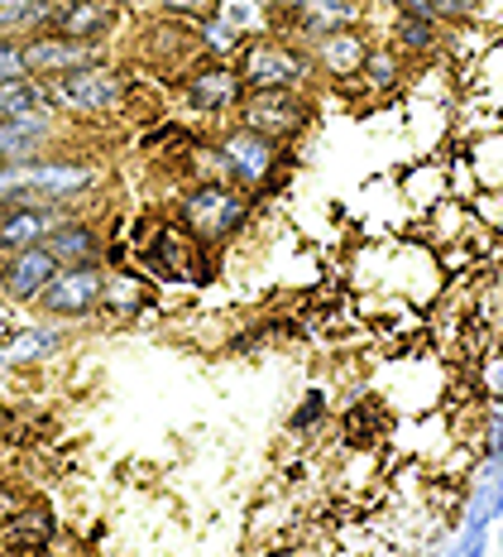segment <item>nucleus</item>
I'll use <instances>...</instances> for the list:
<instances>
[{"mask_svg": "<svg viewBox=\"0 0 503 557\" xmlns=\"http://www.w3.org/2000/svg\"><path fill=\"white\" fill-rule=\"evenodd\" d=\"M97 164L87 159H25L0 169V207L5 202H73L97 188Z\"/></svg>", "mask_w": 503, "mask_h": 557, "instance_id": "1", "label": "nucleus"}, {"mask_svg": "<svg viewBox=\"0 0 503 557\" xmlns=\"http://www.w3.org/2000/svg\"><path fill=\"white\" fill-rule=\"evenodd\" d=\"M240 77H244V91L250 87H307L317 77V63H312V49L278 29H264V34H250L240 44V58H236Z\"/></svg>", "mask_w": 503, "mask_h": 557, "instance_id": "2", "label": "nucleus"}, {"mask_svg": "<svg viewBox=\"0 0 503 557\" xmlns=\"http://www.w3.org/2000/svg\"><path fill=\"white\" fill-rule=\"evenodd\" d=\"M178 222L206 246H221L250 222V193L230 178H197L178 202Z\"/></svg>", "mask_w": 503, "mask_h": 557, "instance_id": "3", "label": "nucleus"}, {"mask_svg": "<svg viewBox=\"0 0 503 557\" xmlns=\"http://www.w3.org/2000/svg\"><path fill=\"white\" fill-rule=\"evenodd\" d=\"M49 91H53L58 111H73V115L97 121V115H111V111L125 107V97H130V77H125L115 63H106V58H97V63L53 77Z\"/></svg>", "mask_w": 503, "mask_h": 557, "instance_id": "4", "label": "nucleus"}, {"mask_svg": "<svg viewBox=\"0 0 503 557\" xmlns=\"http://www.w3.org/2000/svg\"><path fill=\"white\" fill-rule=\"evenodd\" d=\"M240 125L260 131L274 145H292L312 125V101L302 97V87H250L240 97Z\"/></svg>", "mask_w": 503, "mask_h": 557, "instance_id": "5", "label": "nucleus"}, {"mask_svg": "<svg viewBox=\"0 0 503 557\" xmlns=\"http://www.w3.org/2000/svg\"><path fill=\"white\" fill-rule=\"evenodd\" d=\"M216 145H221V154H226V169H230V183H236V188H244V193H268L274 188L284 145L264 139L260 131H250V125H230Z\"/></svg>", "mask_w": 503, "mask_h": 557, "instance_id": "6", "label": "nucleus"}, {"mask_svg": "<svg viewBox=\"0 0 503 557\" xmlns=\"http://www.w3.org/2000/svg\"><path fill=\"white\" fill-rule=\"evenodd\" d=\"M144 264L159 278H173V284H202L212 278V264H206V240H197L183 222L178 226H159L149 246H139Z\"/></svg>", "mask_w": 503, "mask_h": 557, "instance_id": "7", "label": "nucleus"}, {"mask_svg": "<svg viewBox=\"0 0 503 557\" xmlns=\"http://www.w3.org/2000/svg\"><path fill=\"white\" fill-rule=\"evenodd\" d=\"M101 294H106V270L101 260L91 264H58V274L43 284V294L34 298L49 318H87V312L101 308Z\"/></svg>", "mask_w": 503, "mask_h": 557, "instance_id": "8", "label": "nucleus"}, {"mask_svg": "<svg viewBox=\"0 0 503 557\" xmlns=\"http://www.w3.org/2000/svg\"><path fill=\"white\" fill-rule=\"evenodd\" d=\"M183 97H187V107L202 111V115H226V111L240 107L244 77H240L236 63H221V58H212V63H202V67H192V73H187Z\"/></svg>", "mask_w": 503, "mask_h": 557, "instance_id": "9", "label": "nucleus"}, {"mask_svg": "<svg viewBox=\"0 0 503 557\" xmlns=\"http://www.w3.org/2000/svg\"><path fill=\"white\" fill-rule=\"evenodd\" d=\"M97 44H81V39H67V34H58V29H39V34H29L25 39V63H29V73L34 77H63V73H73V67H87V63H97Z\"/></svg>", "mask_w": 503, "mask_h": 557, "instance_id": "10", "label": "nucleus"}, {"mask_svg": "<svg viewBox=\"0 0 503 557\" xmlns=\"http://www.w3.org/2000/svg\"><path fill=\"white\" fill-rule=\"evenodd\" d=\"M53 274H58V255L49 246L10 250L5 264H0V294H5L10 304H34Z\"/></svg>", "mask_w": 503, "mask_h": 557, "instance_id": "11", "label": "nucleus"}, {"mask_svg": "<svg viewBox=\"0 0 503 557\" xmlns=\"http://www.w3.org/2000/svg\"><path fill=\"white\" fill-rule=\"evenodd\" d=\"M63 216V202H5L0 207V250L10 255L25 246H43Z\"/></svg>", "mask_w": 503, "mask_h": 557, "instance_id": "12", "label": "nucleus"}, {"mask_svg": "<svg viewBox=\"0 0 503 557\" xmlns=\"http://www.w3.org/2000/svg\"><path fill=\"white\" fill-rule=\"evenodd\" d=\"M307 49H312V63H317V73L331 77L336 87H345V83H355L360 67H365L369 39H365V34H360V25H355V29H331V34H322V39H312Z\"/></svg>", "mask_w": 503, "mask_h": 557, "instance_id": "13", "label": "nucleus"}, {"mask_svg": "<svg viewBox=\"0 0 503 557\" xmlns=\"http://www.w3.org/2000/svg\"><path fill=\"white\" fill-rule=\"evenodd\" d=\"M115 25H121V0H63L49 29L81 44H101L115 34Z\"/></svg>", "mask_w": 503, "mask_h": 557, "instance_id": "14", "label": "nucleus"}, {"mask_svg": "<svg viewBox=\"0 0 503 557\" xmlns=\"http://www.w3.org/2000/svg\"><path fill=\"white\" fill-rule=\"evenodd\" d=\"M53 135V111L49 115H5L0 121V169L39 159Z\"/></svg>", "mask_w": 503, "mask_h": 557, "instance_id": "15", "label": "nucleus"}, {"mask_svg": "<svg viewBox=\"0 0 503 557\" xmlns=\"http://www.w3.org/2000/svg\"><path fill=\"white\" fill-rule=\"evenodd\" d=\"M63 346H67V332H63V327L34 322V327H20L5 346H0V366H5V370H15V366H39V361H49V356L63 351Z\"/></svg>", "mask_w": 503, "mask_h": 557, "instance_id": "16", "label": "nucleus"}, {"mask_svg": "<svg viewBox=\"0 0 503 557\" xmlns=\"http://www.w3.org/2000/svg\"><path fill=\"white\" fill-rule=\"evenodd\" d=\"M441 44H447V20L393 10V49L403 58H431V53H441Z\"/></svg>", "mask_w": 503, "mask_h": 557, "instance_id": "17", "label": "nucleus"}, {"mask_svg": "<svg viewBox=\"0 0 503 557\" xmlns=\"http://www.w3.org/2000/svg\"><path fill=\"white\" fill-rule=\"evenodd\" d=\"M43 246L58 255V264H91V260H101V231L91 222H77V216H63Z\"/></svg>", "mask_w": 503, "mask_h": 557, "instance_id": "18", "label": "nucleus"}, {"mask_svg": "<svg viewBox=\"0 0 503 557\" xmlns=\"http://www.w3.org/2000/svg\"><path fill=\"white\" fill-rule=\"evenodd\" d=\"M49 111H58L53 107V91H49V83H39L34 73L0 83V121H5V115H49Z\"/></svg>", "mask_w": 503, "mask_h": 557, "instance_id": "19", "label": "nucleus"}, {"mask_svg": "<svg viewBox=\"0 0 503 557\" xmlns=\"http://www.w3.org/2000/svg\"><path fill=\"white\" fill-rule=\"evenodd\" d=\"M403 77H407V58L393 49H374L369 44V53H365V67H360V77L355 83L360 87H369V91H379V97H389V91L403 87Z\"/></svg>", "mask_w": 503, "mask_h": 557, "instance_id": "20", "label": "nucleus"}, {"mask_svg": "<svg viewBox=\"0 0 503 557\" xmlns=\"http://www.w3.org/2000/svg\"><path fill=\"white\" fill-rule=\"evenodd\" d=\"M63 0H0V34H39L53 25Z\"/></svg>", "mask_w": 503, "mask_h": 557, "instance_id": "21", "label": "nucleus"}, {"mask_svg": "<svg viewBox=\"0 0 503 557\" xmlns=\"http://www.w3.org/2000/svg\"><path fill=\"white\" fill-rule=\"evenodd\" d=\"M53 515L43 505H29V509H20L15 519H10V529H5V548H49L53 543Z\"/></svg>", "mask_w": 503, "mask_h": 557, "instance_id": "22", "label": "nucleus"}, {"mask_svg": "<svg viewBox=\"0 0 503 557\" xmlns=\"http://www.w3.org/2000/svg\"><path fill=\"white\" fill-rule=\"evenodd\" d=\"M383 428H389V409H383L379 399H360V404H350V413H345V433H350V443L355 447H374L383 437Z\"/></svg>", "mask_w": 503, "mask_h": 557, "instance_id": "23", "label": "nucleus"}, {"mask_svg": "<svg viewBox=\"0 0 503 557\" xmlns=\"http://www.w3.org/2000/svg\"><path fill=\"white\" fill-rule=\"evenodd\" d=\"M197 44H202V53H212V58H230V53H240V44H244V34L230 25L226 15H206V20H197Z\"/></svg>", "mask_w": 503, "mask_h": 557, "instance_id": "24", "label": "nucleus"}, {"mask_svg": "<svg viewBox=\"0 0 503 557\" xmlns=\"http://www.w3.org/2000/svg\"><path fill=\"white\" fill-rule=\"evenodd\" d=\"M149 304V284L144 278H135V274H106V294H101V308H111V312H139Z\"/></svg>", "mask_w": 503, "mask_h": 557, "instance_id": "25", "label": "nucleus"}, {"mask_svg": "<svg viewBox=\"0 0 503 557\" xmlns=\"http://www.w3.org/2000/svg\"><path fill=\"white\" fill-rule=\"evenodd\" d=\"M29 63H25V39H15V34H0V83H10V77H25Z\"/></svg>", "mask_w": 503, "mask_h": 557, "instance_id": "26", "label": "nucleus"}, {"mask_svg": "<svg viewBox=\"0 0 503 557\" xmlns=\"http://www.w3.org/2000/svg\"><path fill=\"white\" fill-rule=\"evenodd\" d=\"M479 385H485V399H503V342L479 361Z\"/></svg>", "mask_w": 503, "mask_h": 557, "instance_id": "27", "label": "nucleus"}, {"mask_svg": "<svg viewBox=\"0 0 503 557\" xmlns=\"http://www.w3.org/2000/svg\"><path fill=\"white\" fill-rule=\"evenodd\" d=\"M159 5L168 10L173 20H187V25H197V20L216 15V10H221V0H159Z\"/></svg>", "mask_w": 503, "mask_h": 557, "instance_id": "28", "label": "nucleus"}, {"mask_svg": "<svg viewBox=\"0 0 503 557\" xmlns=\"http://www.w3.org/2000/svg\"><path fill=\"white\" fill-rule=\"evenodd\" d=\"M322 418H326V394H322V389H307L302 409L292 413V433H307V428H317Z\"/></svg>", "mask_w": 503, "mask_h": 557, "instance_id": "29", "label": "nucleus"}, {"mask_svg": "<svg viewBox=\"0 0 503 557\" xmlns=\"http://www.w3.org/2000/svg\"><path fill=\"white\" fill-rule=\"evenodd\" d=\"M499 548H503V515H499Z\"/></svg>", "mask_w": 503, "mask_h": 557, "instance_id": "30", "label": "nucleus"}]
</instances>
